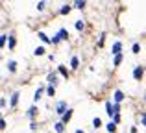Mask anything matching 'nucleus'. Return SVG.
<instances>
[{
	"label": "nucleus",
	"mask_w": 146,
	"mask_h": 133,
	"mask_svg": "<svg viewBox=\"0 0 146 133\" xmlns=\"http://www.w3.org/2000/svg\"><path fill=\"white\" fill-rule=\"evenodd\" d=\"M46 83H48V85H52V87L59 85V76H57L56 70H52V72H48V74H46Z\"/></svg>",
	"instance_id": "6"
},
{
	"label": "nucleus",
	"mask_w": 146,
	"mask_h": 133,
	"mask_svg": "<svg viewBox=\"0 0 146 133\" xmlns=\"http://www.w3.org/2000/svg\"><path fill=\"white\" fill-rule=\"evenodd\" d=\"M129 133H139V126H131L129 128Z\"/></svg>",
	"instance_id": "36"
},
{
	"label": "nucleus",
	"mask_w": 146,
	"mask_h": 133,
	"mask_svg": "<svg viewBox=\"0 0 146 133\" xmlns=\"http://www.w3.org/2000/svg\"><path fill=\"white\" fill-rule=\"evenodd\" d=\"M6 68H7V72H9V74H17V72H19V63H17V59H7Z\"/></svg>",
	"instance_id": "12"
},
{
	"label": "nucleus",
	"mask_w": 146,
	"mask_h": 133,
	"mask_svg": "<svg viewBox=\"0 0 146 133\" xmlns=\"http://www.w3.org/2000/svg\"><path fill=\"white\" fill-rule=\"evenodd\" d=\"M68 107H70V105H68L67 100H57L56 104H54V113H56V116H61Z\"/></svg>",
	"instance_id": "1"
},
{
	"label": "nucleus",
	"mask_w": 146,
	"mask_h": 133,
	"mask_svg": "<svg viewBox=\"0 0 146 133\" xmlns=\"http://www.w3.org/2000/svg\"><path fill=\"white\" fill-rule=\"evenodd\" d=\"M44 87H46V85L43 83V85H39V87L35 89V93H33V98H32L33 104H39V102L43 100V96H44Z\"/></svg>",
	"instance_id": "7"
},
{
	"label": "nucleus",
	"mask_w": 146,
	"mask_h": 133,
	"mask_svg": "<svg viewBox=\"0 0 146 133\" xmlns=\"http://www.w3.org/2000/svg\"><path fill=\"white\" fill-rule=\"evenodd\" d=\"M6 128H7V120H6V118L2 116V118H0V131H4Z\"/></svg>",
	"instance_id": "33"
},
{
	"label": "nucleus",
	"mask_w": 146,
	"mask_h": 133,
	"mask_svg": "<svg viewBox=\"0 0 146 133\" xmlns=\"http://www.w3.org/2000/svg\"><path fill=\"white\" fill-rule=\"evenodd\" d=\"M131 54L133 56H139L141 54V43H139V41H135V43L131 44Z\"/></svg>",
	"instance_id": "28"
},
{
	"label": "nucleus",
	"mask_w": 146,
	"mask_h": 133,
	"mask_svg": "<svg viewBox=\"0 0 146 133\" xmlns=\"http://www.w3.org/2000/svg\"><path fill=\"white\" fill-rule=\"evenodd\" d=\"M100 128H104L102 118H100V116H94V118H93V130L96 131V130H100Z\"/></svg>",
	"instance_id": "25"
},
{
	"label": "nucleus",
	"mask_w": 146,
	"mask_h": 133,
	"mask_svg": "<svg viewBox=\"0 0 146 133\" xmlns=\"http://www.w3.org/2000/svg\"><path fill=\"white\" fill-rule=\"evenodd\" d=\"M6 107H7V98L6 96H0V111L6 109Z\"/></svg>",
	"instance_id": "32"
},
{
	"label": "nucleus",
	"mask_w": 146,
	"mask_h": 133,
	"mask_svg": "<svg viewBox=\"0 0 146 133\" xmlns=\"http://www.w3.org/2000/svg\"><path fill=\"white\" fill-rule=\"evenodd\" d=\"M44 94H46L48 98H54V96H56V87L46 85V87H44Z\"/></svg>",
	"instance_id": "27"
},
{
	"label": "nucleus",
	"mask_w": 146,
	"mask_h": 133,
	"mask_svg": "<svg viewBox=\"0 0 146 133\" xmlns=\"http://www.w3.org/2000/svg\"><path fill=\"white\" fill-rule=\"evenodd\" d=\"M37 130V122L35 120H30V131H35Z\"/></svg>",
	"instance_id": "35"
},
{
	"label": "nucleus",
	"mask_w": 146,
	"mask_h": 133,
	"mask_svg": "<svg viewBox=\"0 0 146 133\" xmlns=\"http://www.w3.org/2000/svg\"><path fill=\"white\" fill-rule=\"evenodd\" d=\"M37 115H39V105H37V104L30 105V107L26 109V118H28V120H35Z\"/></svg>",
	"instance_id": "5"
},
{
	"label": "nucleus",
	"mask_w": 146,
	"mask_h": 133,
	"mask_svg": "<svg viewBox=\"0 0 146 133\" xmlns=\"http://www.w3.org/2000/svg\"><path fill=\"white\" fill-rule=\"evenodd\" d=\"M44 54H46V46H44V44H39V46L33 48V56H35V58H41V56H44Z\"/></svg>",
	"instance_id": "18"
},
{
	"label": "nucleus",
	"mask_w": 146,
	"mask_h": 133,
	"mask_svg": "<svg viewBox=\"0 0 146 133\" xmlns=\"http://www.w3.org/2000/svg\"><path fill=\"white\" fill-rule=\"evenodd\" d=\"M104 107H106V115H107V116L111 118V116L115 115V111H113V102H111V100H106V104H104Z\"/></svg>",
	"instance_id": "19"
},
{
	"label": "nucleus",
	"mask_w": 146,
	"mask_h": 133,
	"mask_svg": "<svg viewBox=\"0 0 146 133\" xmlns=\"http://www.w3.org/2000/svg\"><path fill=\"white\" fill-rule=\"evenodd\" d=\"M6 48L9 52H13L15 48H17V35H15V33H9V35H7V41H6Z\"/></svg>",
	"instance_id": "9"
},
{
	"label": "nucleus",
	"mask_w": 146,
	"mask_h": 133,
	"mask_svg": "<svg viewBox=\"0 0 146 133\" xmlns=\"http://www.w3.org/2000/svg\"><path fill=\"white\" fill-rule=\"evenodd\" d=\"M56 72H57V76H61V78H65V79L70 78V70H68V67L63 65V63H61V65H57Z\"/></svg>",
	"instance_id": "11"
},
{
	"label": "nucleus",
	"mask_w": 146,
	"mask_h": 133,
	"mask_svg": "<svg viewBox=\"0 0 146 133\" xmlns=\"http://www.w3.org/2000/svg\"><path fill=\"white\" fill-rule=\"evenodd\" d=\"M106 39H107V33L106 32H102L98 35V43H96V46L98 48H104V44H106Z\"/></svg>",
	"instance_id": "24"
},
{
	"label": "nucleus",
	"mask_w": 146,
	"mask_h": 133,
	"mask_svg": "<svg viewBox=\"0 0 146 133\" xmlns=\"http://www.w3.org/2000/svg\"><path fill=\"white\" fill-rule=\"evenodd\" d=\"M111 122H115V124L118 126V124L122 122V113H115V115L111 116Z\"/></svg>",
	"instance_id": "29"
},
{
	"label": "nucleus",
	"mask_w": 146,
	"mask_h": 133,
	"mask_svg": "<svg viewBox=\"0 0 146 133\" xmlns=\"http://www.w3.org/2000/svg\"><path fill=\"white\" fill-rule=\"evenodd\" d=\"M52 128H54L56 133H65V131H67V126H65L63 122H59V120H56V122L52 124Z\"/></svg>",
	"instance_id": "17"
},
{
	"label": "nucleus",
	"mask_w": 146,
	"mask_h": 133,
	"mask_svg": "<svg viewBox=\"0 0 146 133\" xmlns=\"http://www.w3.org/2000/svg\"><path fill=\"white\" fill-rule=\"evenodd\" d=\"M0 2H6V0H0Z\"/></svg>",
	"instance_id": "40"
},
{
	"label": "nucleus",
	"mask_w": 146,
	"mask_h": 133,
	"mask_svg": "<svg viewBox=\"0 0 146 133\" xmlns=\"http://www.w3.org/2000/svg\"><path fill=\"white\" fill-rule=\"evenodd\" d=\"M56 35L59 37L61 43H63V41H68V39H70V33H68V30H67V28H63V26H61V28L56 32Z\"/></svg>",
	"instance_id": "14"
},
{
	"label": "nucleus",
	"mask_w": 146,
	"mask_h": 133,
	"mask_svg": "<svg viewBox=\"0 0 146 133\" xmlns=\"http://www.w3.org/2000/svg\"><path fill=\"white\" fill-rule=\"evenodd\" d=\"M37 37H39V39H41V43H43L44 46H48V44H50V37H48L46 33L43 32V30H39V32H37Z\"/></svg>",
	"instance_id": "20"
},
{
	"label": "nucleus",
	"mask_w": 146,
	"mask_h": 133,
	"mask_svg": "<svg viewBox=\"0 0 146 133\" xmlns=\"http://www.w3.org/2000/svg\"><path fill=\"white\" fill-rule=\"evenodd\" d=\"M122 50H124V43H122L120 39H117L113 44H111V56H117V54H122Z\"/></svg>",
	"instance_id": "8"
},
{
	"label": "nucleus",
	"mask_w": 146,
	"mask_h": 133,
	"mask_svg": "<svg viewBox=\"0 0 146 133\" xmlns=\"http://www.w3.org/2000/svg\"><path fill=\"white\" fill-rule=\"evenodd\" d=\"M139 122H141V128H144V126H146V113H144V111H141V113H139Z\"/></svg>",
	"instance_id": "31"
},
{
	"label": "nucleus",
	"mask_w": 146,
	"mask_h": 133,
	"mask_svg": "<svg viewBox=\"0 0 146 133\" xmlns=\"http://www.w3.org/2000/svg\"><path fill=\"white\" fill-rule=\"evenodd\" d=\"M6 41H7V35L6 33H0V50L6 48Z\"/></svg>",
	"instance_id": "30"
},
{
	"label": "nucleus",
	"mask_w": 146,
	"mask_h": 133,
	"mask_svg": "<svg viewBox=\"0 0 146 133\" xmlns=\"http://www.w3.org/2000/svg\"><path fill=\"white\" fill-rule=\"evenodd\" d=\"M70 11H72V6H70V4H63V6L57 9V15H61V17H67V15H70Z\"/></svg>",
	"instance_id": "16"
},
{
	"label": "nucleus",
	"mask_w": 146,
	"mask_h": 133,
	"mask_svg": "<svg viewBox=\"0 0 146 133\" xmlns=\"http://www.w3.org/2000/svg\"><path fill=\"white\" fill-rule=\"evenodd\" d=\"M46 6H48V0H39V2H37V6H35V9L39 11V13H43V11L46 9Z\"/></svg>",
	"instance_id": "26"
},
{
	"label": "nucleus",
	"mask_w": 146,
	"mask_h": 133,
	"mask_svg": "<svg viewBox=\"0 0 146 133\" xmlns=\"http://www.w3.org/2000/svg\"><path fill=\"white\" fill-rule=\"evenodd\" d=\"M122 61H124V52H122V54L113 56V67H115V68L120 67V65H122Z\"/></svg>",
	"instance_id": "21"
},
{
	"label": "nucleus",
	"mask_w": 146,
	"mask_h": 133,
	"mask_svg": "<svg viewBox=\"0 0 146 133\" xmlns=\"http://www.w3.org/2000/svg\"><path fill=\"white\" fill-rule=\"evenodd\" d=\"M19 102H21V91H13V93L9 94V98H7V105H9L11 109H15L19 105Z\"/></svg>",
	"instance_id": "2"
},
{
	"label": "nucleus",
	"mask_w": 146,
	"mask_h": 133,
	"mask_svg": "<svg viewBox=\"0 0 146 133\" xmlns=\"http://www.w3.org/2000/svg\"><path fill=\"white\" fill-rule=\"evenodd\" d=\"M104 128H106L107 133H117V131H118V126H117L115 122H111V120H109L107 124H104Z\"/></svg>",
	"instance_id": "22"
},
{
	"label": "nucleus",
	"mask_w": 146,
	"mask_h": 133,
	"mask_svg": "<svg viewBox=\"0 0 146 133\" xmlns=\"http://www.w3.org/2000/svg\"><path fill=\"white\" fill-rule=\"evenodd\" d=\"M74 30L76 32H83V30H85V21H83V19H78V21L74 22Z\"/></svg>",
	"instance_id": "23"
},
{
	"label": "nucleus",
	"mask_w": 146,
	"mask_h": 133,
	"mask_svg": "<svg viewBox=\"0 0 146 133\" xmlns=\"http://www.w3.org/2000/svg\"><path fill=\"white\" fill-rule=\"evenodd\" d=\"M124 100H126V93L122 89H115L113 96H111V102H113V104H122Z\"/></svg>",
	"instance_id": "4"
},
{
	"label": "nucleus",
	"mask_w": 146,
	"mask_h": 133,
	"mask_svg": "<svg viewBox=\"0 0 146 133\" xmlns=\"http://www.w3.org/2000/svg\"><path fill=\"white\" fill-rule=\"evenodd\" d=\"M46 59H48L50 63H52V61H56V56H54V54H48V56H46Z\"/></svg>",
	"instance_id": "37"
},
{
	"label": "nucleus",
	"mask_w": 146,
	"mask_h": 133,
	"mask_svg": "<svg viewBox=\"0 0 146 133\" xmlns=\"http://www.w3.org/2000/svg\"><path fill=\"white\" fill-rule=\"evenodd\" d=\"M72 116H74V109H72V107H68L67 111H65L63 115L59 116V122H63L65 126H67V124H68V122H70V120H72Z\"/></svg>",
	"instance_id": "10"
},
{
	"label": "nucleus",
	"mask_w": 146,
	"mask_h": 133,
	"mask_svg": "<svg viewBox=\"0 0 146 133\" xmlns=\"http://www.w3.org/2000/svg\"><path fill=\"white\" fill-rule=\"evenodd\" d=\"M74 133H85V131H83L82 128H76V130H74Z\"/></svg>",
	"instance_id": "38"
},
{
	"label": "nucleus",
	"mask_w": 146,
	"mask_h": 133,
	"mask_svg": "<svg viewBox=\"0 0 146 133\" xmlns=\"http://www.w3.org/2000/svg\"><path fill=\"white\" fill-rule=\"evenodd\" d=\"M113 111L115 113H122V104H113Z\"/></svg>",
	"instance_id": "34"
},
{
	"label": "nucleus",
	"mask_w": 146,
	"mask_h": 133,
	"mask_svg": "<svg viewBox=\"0 0 146 133\" xmlns=\"http://www.w3.org/2000/svg\"><path fill=\"white\" fill-rule=\"evenodd\" d=\"M131 76H133L135 81H143V79H144V65H135V67H133Z\"/></svg>",
	"instance_id": "3"
},
{
	"label": "nucleus",
	"mask_w": 146,
	"mask_h": 133,
	"mask_svg": "<svg viewBox=\"0 0 146 133\" xmlns=\"http://www.w3.org/2000/svg\"><path fill=\"white\" fill-rule=\"evenodd\" d=\"M0 118H2V111H0Z\"/></svg>",
	"instance_id": "39"
},
{
	"label": "nucleus",
	"mask_w": 146,
	"mask_h": 133,
	"mask_svg": "<svg viewBox=\"0 0 146 133\" xmlns=\"http://www.w3.org/2000/svg\"><path fill=\"white\" fill-rule=\"evenodd\" d=\"M68 68H70V70H78L80 68V56L78 54L70 56V59H68Z\"/></svg>",
	"instance_id": "13"
},
{
	"label": "nucleus",
	"mask_w": 146,
	"mask_h": 133,
	"mask_svg": "<svg viewBox=\"0 0 146 133\" xmlns=\"http://www.w3.org/2000/svg\"><path fill=\"white\" fill-rule=\"evenodd\" d=\"M72 9H78V11H83L87 6V0H72Z\"/></svg>",
	"instance_id": "15"
}]
</instances>
